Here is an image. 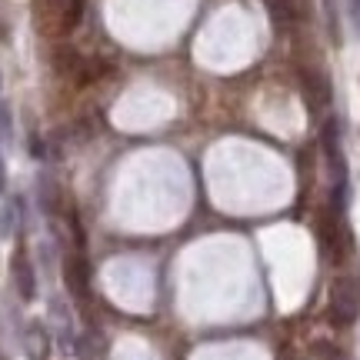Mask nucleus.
<instances>
[{"label": "nucleus", "mask_w": 360, "mask_h": 360, "mask_svg": "<svg viewBox=\"0 0 360 360\" xmlns=\"http://www.w3.org/2000/svg\"><path fill=\"white\" fill-rule=\"evenodd\" d=\"M4 184H7V167H4V157H0V191H4Z\"/></svg>", "instance_id": "obj_12"}, {"label": "nucleus", "mask_w": 360, "mask_h": 360, "mask_svg": "<svg viewBox=\"0 0 360 360\" xmlns=\"http://www.w3.org/2000/svg\"><path fill=\"white\" fill-rule=\"evenodd\" d=\"M0 130H4V134H11V114H7L4 107H0Z\"/></svg>", "instance_id": "obj_11"}, {"label": "nucleus", "mask_w": 360, "mask_h": 360, "mask_svg": "<svg viewBox=\"0 0 360 360\" xmlns=\"http://www.w3.org/2000/svg\"><path fill=\"white\" fill-rule=\"evenodd\" d=\"M357 317V294H354V283L350 281H337L334 294H330V321L337 327H347Z\"/></svg>", "instance_id": "obj_1"}, {"label": "nucleus", "mask_w": 360, "mask_h": 360, "mask_svg": "<svg viewBox=\"0 0 360 360\" xmlns=\"http://www.w3.org/2000/svg\"><path fill=\"white\" fill-rule=\"evenodd\" d=\"M323 157L330 164V174H334V184H347V164H344V154H340V127L337 120H327L323 124Z\"/></svg>", "instance_id": "obj_2"}, {"label": "nucleus", "mask_w": 360, "mask_h": 360, "mask_svg": "<svg viewBox=\"0 0 360 360\" xmlns=\"http://www.w3.org/2000/svg\"><path fill=\"white\" fill-rule=\"evenodd\" d=\"M84 7H87V0H67L64 4V13H60V20H57L64 34H70V30L84 20Z\"/></svg>", "instance_id": "obj_5"}, {"label": "nucleus", "mask_w": 360, "mask_h": 360, "mask_svg": "<svg viewBox=\"0 0 360 360\" xmlns=\"http://www.w3.org/2000/svg\"><path fill=\"white\" fill-rule=\"evenodd\" d=\"M267 4L270 17H274V24H287V20H294V0H264Z\"/></svg>", "instance_id": "obj_6"}, {"label": "nucleus", "mask_w": 360, "mask_h": 360, "mask_svg": "<svg viewBox=\"0 0 360 360\" xmlns=\"http://www.w3.org/2000/svg\"><path fill=\"white\" fill-rule=\"evenodd\" d=\"M64 277H67V287H70V294H77V297L87 294L90 277H87V260H84V254H70V257H67Z\"/></svg>", "instance_id": "obj_4"}, {"label": "nucleus", "mask_w": 360, "mask_h": 360, "mask_svg": "<svg viewBox=\"0 0 360 360\" xmlns=\"http://www.w3.org/2000/svg\"><path fill=\"white\" fill-rule=\"evenodd\" d=\"M347 11H350V20H354V27L360 30V0H347Z\"/></svg>", "instance_id": "obj_10"}, {"label": "nucleus", "mask_w": 360, "mask_h": 360, "mask_svg": "<svg viewBox=\"0 0 360 360\" xmlns=\"http://www.w3.org/2000/svg\"><path fill=\"white\" fill-rule=\"evenodd\" d=\"M13 224H17V207L4 204V207H0V237H11Z\"/></svg>", "instance_id": "obj_9"}, {"label": "nucleus", "mask_w": 360, "mask_h": 360, "mask_svg": "<svg viewBox=\"0 0 360 360\" xmlns=\"http://www.w3.org/2000/svg\"><path fill=\"white\" fill-rule=\"evenodd\" d=\"M11 274H13V283H17L20 300H34V294H37V277H34V264H30V257H27L24 250L13 254Z\"/></svg>", "instance_id": "obj_3"}, {"label": "nucleus", "mask_w": 360, "mask_h": 360, "mask_svg": "<svg viewBox=\"0 0 360 360\" xmlns=\"http://www.w3.org/2000/svg\"><path fill=\"white\" fill-rule=\"evenodd\" d=\"M323 13H327V34L334 44H340V24H337V0H323Z\"/></svg>", "instance_id": "obj_8"}, {"label": "nucleus", "mask_w": 360, "mask_h": 360, "mask_svg": "<svg viewBox=\"0 0 360 360\" xmlns=\"http://www.w3.org/2000/svg\"><path fill=\"white\" fill-rule=\"evenodd\" d=\"M27 347H30V357L34 360H47V334H44V327H30Z\"/></svg>", "instance_id": "obj_7"}]
</instances>
